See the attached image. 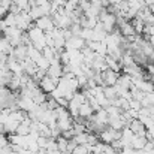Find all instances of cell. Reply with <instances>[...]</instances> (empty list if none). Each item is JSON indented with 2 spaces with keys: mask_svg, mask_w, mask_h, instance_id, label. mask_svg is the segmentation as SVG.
<instances>
[{
  "mask_svg": "<svg viewBox=\"0 0 154 154\" xmlns=\"http://www.w3.org/2000/svg\"><path fill=\"white\" fill-rule=\"evenodd\" d=\"M99 21L103 24V29H105V32L109 35V33H112L115 29V26H117V15H114V14H109L108 12V9L106 8H103L102 12H100V15H99Z\"/></svg>",
  "mask_w": 154,
  "mask_h": 154,
  "instance_id": "cell-1",
  "label": "cell"
},
{
  "mask_svg": "<svg viewBox=\"0 0 154 154\" xmlns=\"http://www.w3.org/2000/svg\"><path fill=\"white\" fill-rule=\"evenodd\" d=\"M5 38H8L9 39V42H11V45L15 48V47H18V45H21V39H23V35H24V32H21L18 27H8L6 30H5Z\"/></svg>",
  "mask_w": 154,
  "mask_h": 154,
  "instance_id": "cell-2",
  "label": "cell"
},
{
  "mask_svg": "<svg viewBox=\"0 0 154 154\" xmlns=\"http://www.w3.org/2000/svg\"><path fill=\"white\" fill-rule=\"evenodd\" d=\"M123 132V130H121ZM121 132H118V130H114V129H111V127H106L103 132L99 133V138H100V141H102L103 144H106V145H111L114 141H120L121 139Z\"/></svg>",
  "mask_w": 154,
  "mask_h": 154,
  "instance_id": "cell-3",
  "label": "cell"
},
{
  "mask_svg": "<svg viewBox=\"0 0 154 154\" xmlns=\"http://www.w3.org/2000/svg\"><path fill=\"white\" fill-rule=\"evenodd\" d=\"M32 26H33V20L29 12H21L17 15V27L21 32H29L32 29Z\"/></svg>",
  "mask_w": 154,
  "mask_h": 154,
  "instance_id": "cell-4",
  "label": "cell"
},
{
  "mask_svg": "<svg viewBox=\"0 0 154 154\" xmlns=\"http://www.w3.org/2000/svg\"><path fill=\"white\" fill-rule=\"evenodd\" d=\"M58 82H60V79H58V78H51V76H48V75H47V76L39 82V87H41V90H42L44 93L51 94L52 91L57 88Z\"/></svg>",
  "mask_w": 154,
  "mask_h": 154,
  "instance_id": "cell-5",
  "label": "cell"
},
{
  "mask_svg": "<svg viewBox=\"0 0 154 154\" xmlns=\"http://www.w3.org/2000/svg\"><path fill=\"white\" fill-rule=\"evenodd\" d=\"M120 75L118 72H114L111 69H106L102 72V79H103V87H115L117 81H118Z\"/></svg>",
  "mask_w": 154,
  "mask_h": 154,
  "instance_id": "cell-6",
  "label": "cell"
},
{
  "mask_svg": "<svg viewBox=\"0 0 154 154\" xmlns=\"http://www.w3.org/2000/svg\"><path fill=\"white\" fill-rule=\"evenodd\" d=\"M17 105H18V109L26 111V112H32V111H35V108L38 106L36 103L33 102L32 97H26V96H18Z\"/></svg>",
  "mask_w": 154,
  "mask_h": 154,
  "instance_id": "cell-7",
  "label": "cell"
},
{
  "mask_svg": "<svg viewBox=\"0 0 154 154\" xmlns=\"http://www.w3.org/2000/svg\"><path fill=\"white\" fill-rule=\"evenodd\" d=\"M35 24H36V27H39V29L44 30L45 33H51L52 30L55 29V24H54L51 17H42V18H39Z\"/></svg>",
  "mask_w": 154,
  "mask_h": 154,
  "instance_id": "cell-8",
  "label": "cell"
},
{
  "mask_svg": "<svg viewBox=\"0 0 154 154\" xmlns=\"http://www.w3.org/2000/svg\"><path fill=\"white\" fill-rule=\"evenodd\" d=\"M127 127L133 132V135L145 136V138H147V129H145V126H144L139 120H132V121L129 123V126H127Z\"/></svg>",
  "mask_w": 154,
  "mask_h": 154,
  "instance_id": "cell-9",
  "label": "cell"
},
{
  "mask_svg": "<svg viewBox=\"0 0 154 154\" xmlns=\"http://www.w3.org/2000/svg\"><path fill=\"white\" fill-rule=\"evenodd\" d=\"M47 75L48 76H51V78H61L63 75H64V72H63V64L60 63V61H51V66H50V69L47 70Z\"/></svg>",
  "mask_w": 154,
  "mask_h": 154,
  "instance_id": "cell-10",
  "label": "cell"
},
{
  "mask_svg": "<svg viewBox=\"0 0 154 154\" xmlns=\"http://www.w3.org/2000/svg\"><path fill=\"white\" fill-rule=\"evenodd\" d=\"M21 64H23V70H24V73L29 75V76H35V73L38 72V64H36L33 60H30L29 57H27Z\"/></svg>",
  "mask_w": 154,
  "mask_h": 154,
  "instance_id": "cell-11",
  "label": "cell"
},
{
  "mask_svg": "<svg viewBox=\"0 0 154 154\" xmlns=\"http://www.w3.org/2000/svg\"><path fill=\"white\" fill-rule=\"evenodd\" d=\"M11 55H14L18 61L23 63V61L27 58V55H29V47H26V45H18V47L14 48V52H12Z\"/></svg>",
  "mask_w": 154,
  "mask_h": 154,
  "instance_id": "cell-12",
  "label": "cell"
},
{
  "mask_svg": "<svg viewBox=\"0 0 154 154\" xmlns=\"http://www.w3.org/2000/svg\"><path fill=\"white\" fill-rule=\"evenodd\" d=\"M93 115H94V109L91 108L90 103L85 102L84 105H81V108H79V118H82V120H90Z\"/></svg>",
  "mask_w": 154,
  "mask_h": 154,
  "instance_id": "cell-13",
  "label": "cell"
},
{
  "mask_svg": "<svg viewBox=\"0 0 154 154\" xmlns=\"http://www.w3.org/2000/svg\"><path fill=\"white\" fill-rule=\"evenodd\" d=\"M18 126H20V121H17L15 118H12L11 115L8 117V120H6V123H5V133H15L17 132V129H18Z\"/></svg>",
  "mask_w": 154,
  "mask_h": 154,
  "instance_id": "cell-14",
  "label": "cell"
},
{
  "mask_svg": "<svg viewBox=\"0 0 154 154\" xmlns=\"http://www.w3.org/2000/svg\"><path fill=\"white\" fill-rule=\"evenodd\" d=\"M117 85L121 87V88H124V90H130L132 85H133L132 76H129V75H126V73L120 75V78H118V81H117Z\"/></svg>",
  "mask_w": 154,
  "mask_h": 154,
  "instance_id": "cell-15",
  "label": "cell"
},
{
  "mask_svg": "<svg viewBox=\"0 0 154 154\" xmlns=\"http://www.w3.org/2000/svg\"><path fill=\"white\" fill-rule=\"evenodd\" d=\"M147 142H148V139H147L145 136H138V135H135L133 139H132V148H135L136 151L144 150V147L147 145Z\"/></svg>",
  "mask_w": 154,
  "mask_h": 154,
  "instance_id": "cell-16",
  "label": "cell"
},
{
  "mask_svg": "<svg viewBox=\"0 0 154 154\" xmlns=\"http://www.w3.org/2000/svg\"><path fill=\"white\" fill-rule=\"evenodd\" d=\"M96 123H99V124H102V126H108V120H109V115H108V112H106V109H100L99 112H96V115H93L91 117Z\"/></svg>",
  "mask_w": 154,
  "mask_h": 154,
  "instance_id": "cell-17",
  "label": "cell"
},
{
  "mask_svg": "<svg viewBox=\"0 0 154 154\" xmlns=\"http://www.w3.org/2000/svg\"><path fill=\"white\" fill-rule=\"evenodd\" d=\"M0 52H5L6 55H11V54L14 52V47L11 45L9 39L5 38V36L0 38Z\"/></svg>",
  "mask_w": 154,
  "mask_h": 154,
  "instance_id": "cell-18",
  "label": "cell"
},
{
  "mask_svg": "<svg viewBox=\"0 0 154 154\" xmlns=\"http://www.w3.org/2000/svg\"><path fill=\"white\" fill-rule=\"evenodd\" d=\"M105 60H106V66H108V69H111V70H114V72H120V70L123 69V67H121V64H120V61L114 60L112 57L106 55V57H105Z\"/></svg>",
  "mask_w": 154,
  "mask_h": 154,
  "instance_id": "cell-19",
  "label": "cell"
},
{
  "mask_svg": "<svg viewBox=\"0 0 154 154\" xmlns=\"http://www.w3.org/2000/svg\"><path fill=\"white\" fill-rule=\"evenodd\" d=\"M8 87H9V90H11V91L21 90V75H14Z\"/></svg>",
  "mask_w": 154,
  "mask_h": 154,
  "instance_id": "cell-20",
  "label": "cell"
},
{
  "mask_svg": "<svg viewBox=\"0 0 154 154\" xmlns=\"http://www.w3.org/2000/svg\"><path fill=\"white\" fill-rule=\"evenodd\" d=\"M103 94H105V97H106L108 100H111V102L118 97V93H117L115 87H103Z\"/></svg>",
  "mask_w": 154,
  "mask_h": 154,
  "instance_id": "cell-21",
  "label": "cell"
},
{
  "mask_svg": "<svg viewBox=\"0 0 154 154\" xmlns=\"http://www.w3.org/2000/svg\"><path fill=\"white\" fill-rule=\"evenodd\" d=\"M30 60H33L35 63H38L39 61V58H42V51H39V50H36L33 45H30L29 47V55H27Z\"/></svg>",
  "mask_w": 154,
  "mask_h": 154,
  "instance_id": "cell-22",
  "label": "cell"
},
{
  "mask_svg": "<svg viewBox=\"0 0 154 154\" xmlns=\"http://www.w3.org/2000/svg\"><path fill=\"white\" fill-rule=\"evenodd\" d=\"M57 148H58V151H67V148H69V139H66V138H63V136H58L57 139Z\"/></svg>",
  "mask_w": 154,
  "mask_h": 154,
  "instance_id": "cell-23",
  "label": "cell"
},
{
  "mask_svg": "<svg viewBox=\"0 0 154 154\" xmlns=\"http://www.w3.org/2000/svg\"><path fill=\"white\" fill-rule=\"evenodd\" d=\"M79 6H78V0H66L64 3V11L66 14H72L73 11H76Z\"/></svg>",
  "mask_w": 154,
  "mask_h": 154,
  "instance_id": "cell-24",
  "label": "cell"
},
{
  "mask_svg": "<svg viewBox=\"0 0 154 154\" xmlns=\"http://www.w3.org/2000/svg\"><path fill=\"white\" fill-rule=\"evenodd\" d=\"M132 24H133V27H135L136 35H142V33H144V27H145V23H144V21H141L139 18H135V20L132 21Z\"/></svg>",
  "mask_w": 154,
  "mask_h": 154,
  "instance_id": "cell-25",
  "label": "cell"
},
{
  "mask_svg": "<svg viewBox=\"0 0 154 154\" xmlns=\"http://www.w3.org/2000/svg\"><path fill=\"white\" fill-rule=\"evenodd\" d=\"M30 17H32V20L33 21H38L39 18H42L44 17V14H42V11H41V8L39 6H33L32 9H30Z\"/></svg>",
  "mask_w": 154,
  "mask_h": 154,
  "instance_id": "cell-26",
  "label": "cell"
},
{
  "mask_svg": "<svg viewBox=\"0 0 154 154\" xmlns=\"http://www.w3.org/2000/svg\"><path fill=\"white\" fill-rule=\"evenodd\" d=\"M87 139H88V132L75 135V138H73V141L76 142V145H87Z\"/></svg>",
  "mask_w": 154,
  "mask_h": 154,
  "instance_id": "cell-27",
  "label": "cell"
},
{
  "mask_svg": "<svg viewBox=\"0 0 154 154\" xmlns=\"http://www.w3.org/2000/svg\"><path fill=\"white\" fill-rule=\"evenodd\" d=\"M5 23L8 27H17V15L8 12V15L5 17Z\"/></svg>",
  "mask_w": 154,
  "mask_h": 154,
  "instance_id": "cell-28",
  "label": "cell"
},
{
  "mask_svg": "<svg viewBox=\"0 0 154 154\" xmlns=\"http://www.w3.org/2000/svg\"><path fill=\"white\" fill-rule=\"evenodd\" d=\"M142 108H147V106H154V91L153 93H147L144 100H142Z\"/></svg>",
  "mask_w": 154,
  "mask_h": 154,
  "instance_id": "cell-29",
  "label": "cell"
},
{
  "mask_svg": "<svg viewBox=\"0 0 154 154\" xmlns=\"http://www.w3.org/2000/svg\"><path fill=\"white\" fill-rule=\"evenodd\" d=\"M36 64H38V69L48 70V69H50V66H51V61H50V60H47V58L42 55V58H39V61H38Z\"/></svg>",
  "mask_w": 154,
  "mask_h": 154,
  "instance_id": "cell-30",
  "label": "cell"
},
{
  "mask_svg": "<svg viewBox=\"0 0 154 154\" xmlns=\"http://www.w3.org/2000/svg\"><path fill=\"white\" fill-rule=\"evenodd\" d=\"M70 154H91L90 153V145H78Z\"/></svg>",
  "mask_w": 154,
  "mask_h": 154,
  "instance_id": "cell-31",
  "label": "cell"
},
{
  "mask_svg": "<svg viewBox=\"0 0 154 154\" xmlns=\"http://www.w3.org/2000/svg\"><path fill=\"white\" fill-rule=\"evenodd\" d=\"M70 33L73 35V36H81V32H82V27H81V24L79 23H73L72 26H70Z\"/></svg>",
  "mask_w": 154,
  "mask_h": 154,
  "instance_id": "cell-32",
  "label": "cell"
},
{
  "mask_svg": "<svg viewBox=\"0 0 154 154\" xmlns=\"http://www.w3.org/2000/svg\"><path fill=\"white\" fill-rule=\"evenodd\" d=\"M60 61H61V64H63V66L70 64V55H69V52L66 51V50L60 52Z\"/></svg>",
  "mask_w": 154,
  "mask_h": 154,
  "instance_id": "cell-33",
  "label": "cell"
},
{
  "mask_svg": "<svg viewBox=\"0 0 154 154\" xmlns=\"http://www.w3.org/2000/svg\"><path fill=\"white\" fill-rule=\"evenodd\" d=\"M78 6H79V9H81L82 12H87V11L90 9L91 3H90L88 0H78Z\"/></svg>",
  "mask_w": 154,
  "mask_h": 154,
  "instance_id": "cell-34",
  "label": "cell"
},
{
  "mask_svg": "<svg viewBox=\"0 0 154 154\" xmlns=\"http://www.w3.org/2000/svg\"><path fill=\"white\" fill-rule=\"evenodd\" d=\"M129 103H130V109H135V111H138V112L142 109V103L139 102V100H136V99H130Z\"/></svg>",
  "mask_w": 154,
  "mask_h": 154,
  "instance_id": "cell-35",
  "label": "cell"
},
{
  "mask_svg": "<svg viewBox=\"0 0 154 154\" xmlns=\"http://www.w3.org/2000/svg\"><path fill=\"white\" fill-rule=\"evenodd\" d=\"M48 139H50V138H45V136H39V138H38V145H39L41 150H47Z\"/></svg>",
  "mask_w": 154,
  "mask_h": 154,
  "instance_id": "cell-36",
  "label": "cell"
},
{
  "mask_svg": "<svg viewBox=\"0 0 154 154\" xmlns=\"http://www.w3.org/2000/svg\"><path fill=\"white\" fill-rule=\"evenodd\" d=\"M142 35H147L148 38L154 36V24H145V27H144V33H142Z\"/></svg>",
  "mask_w": 154,
  "mask_h": 154,
  "instance_id": "cell-37",
  "label": "cell"
},
{
  "mask_svg": "<svg viewBox=\"0 0 154 154\" xmlns=\"http://www.w3.org/2000/svg\"><path fill=\"white\" fill-rule=\"evenodd\" d=\"M120 154H138V151L135 148H132V147H124Z\"/></svg>",
  "mask_w": 154,
  "mask_h": 154,
  "instance_id": "cell-38",
  "label": "cell"
},
{
  "mask_svg": "<svg viewBox=\"0 0 154 154\" xmlns=\"http://www.w3.org/2000/svg\"><path fill=\"white\" fill-rule=\"evenodd\" d=\"M9 12H11V14H15V15H18V14H21V9H20V8H18L15 3H12V6L9 8Z\"/></svg>",
  "mask_w": 154,
  "mask_h": 154,
  "instance_id": "cell-39",
  "label": "cell"
},
{
  "mask_svg": "<svg viewBox=\"0 0 154 154\" xmlns=\"http://www.w3.org/2000/svg\"><path fill=\"white\" fill-rule=\"evenodd\" d=\"M8 142H9V141H8V138H6V136L0 132V148L6 147V145H8Z\"/></svg>",
  "mask_w": 154,
  "mask_h": 154,
  "instance_id": "cell-40",
  "label": "cell"
},
{
  "mask_svg": "<svg viewBox=\"0 0 154 154\" xmlns=\"http://www.w3.org/2000/svg\"><path fill=\"white\" fill-rule=\"evenodd\" d=\"M12 3H14V0H2V2H0V5H2L5 9H8V11H9V8L12 6Z\"/></svg>",
  "mask_w": 154,
  "mask_h": 154,
  "instance_id": "cell-41",
  "label": "cell"
},
{
  "mask_svg": "<svg viewBox=\"0 0 154 154\" xmlns=\"http://www.w3.org/2000/svg\"><path fill=\"white\" fill-rule=\"evenodd\" d=\"M6 29H8V26L5 23V18H0V33H5Z\"/></svg>",
  "mask_w": 154,
  "mask_h": 154,
  "instance_id": "cell-42",
  "label": "cell"
},
{
  "mask_svg": "<svg viewBox=\"0 0 154 154\" xmlns=\"http://www.w3.org/2000/svg\"><path fill=\"white\" fill-rule=\"evenodd\" d=\"M8 58L9 55H6L5 52H0V63H8Z\"/></svg>",
  "mask_w": 154,
  "mask_h": 154,
  "instance_id": "cell-43",
  "label": "cell"
},
{
  "mask_svg": "<svg viewBox=\"0 0 154 154\" xmlns=\"http://www.w3.org/2000/svg\"><path fill=\"white\" fill-rule=\"evenodd\" d=\"M3 15H5V17L8 15V9H5V8L0 5V18H3Z\"/></svg>",
  "mask_w": 154,
  "mask_h": 154,
  "instance_id": "cell-44",
  "label": "cell"
},
{
  "mask_svg": "<svg viewBox=\"0 0 154 154\" xmlns=\"http://www.w3.org/2000/svg\"><path fill=\"white\" fill-rule=\"evenodd\" d=\"M109 2V6H115V5H118V3H121L123 0H108Z\"/></svg>",
  "mask_w": 154,
  "mask_h": 154,
  "instance_id": "cell-45",
  "label": "cell"
},
{
  "mask_svg": "<svg viewBox=\"0 0 154 154\" xmlns=\"http://www.w3.org/2000/svg\"><path fill=\"white\" fill-rule=\"evenodd\" d=\"M47 154H61V151H58V150H54V151H47Z\"/></svg>",
  "mask_w": 154,
  "mask_h": 154,
  "instance_id": "cell-46",
  "label": "cell"
},
{
  "mask_svg": "<svg viewBox=\"0 0 154 154\" xmlns=\"http://www.w3.org/2000/svg\"><path fill=\"white\" fill-rule=\"evenodd\" d=\"M148 42L151 44V47L154 48V36H151V38H148Z\"/></svg>",
  "mask_w": 154,
  "mask_h": 154,
  "instance_id": "cell-47",
  "label": "cell"
},
{
  "mask_svg": "<svg viewBox=\"0 0 154 154\" xmlns=\"http://www.w3.org/2000/svg\"><path fill=\"white\" fill-rule=\"evenodd\" d=\"M36 154H47V150H39Z\"/></svg>",
  "mask_w": 154,
  "mask_h": 154,
  "instance_id": "cell-48",
  "label": "cell"
},
{
  "mask_svg": "<svg viewBox=\"0 0 154 154\" xmlns=\"http://www.w3.org/2000/svg\"><path fill=\"white\" fill-rule=\"evenodd\" d=\"M0 2H2V0H0Z\"/></svg>",
  "mask_w": 154,
  "mask_h": 154,
  "instance_id": "cell-49",
  "label": "cell"
}]
</instances>
